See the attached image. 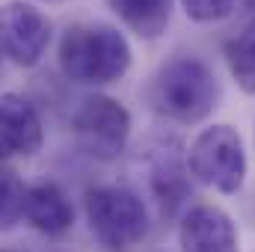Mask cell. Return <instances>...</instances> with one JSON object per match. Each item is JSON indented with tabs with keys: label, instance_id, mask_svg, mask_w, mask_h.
<instances>
[{
	"label": "cell",
	"instance_id": "obj_5",
	"mask_svg": "<svg viewBox=\"0 0 255 252\" xmlns=\"http://www.w3.org/2000/svg\"><path fill=\"white\" fill-rule=\"evenodd\" d=\"M74 133L86 154L98 160H113L128 145L130 113L107 95H92L74 113Z\"/></svg>",
	"mask_w": 255,
	"mask_h": 252
},
{
	"label": "cell",
	"instance_id": "obj_3",
	"mask_svg": "<svg viewBox=\"0 0 255 252\" xmlns=\"http://www.w3.org/2000/svg\"><path fill=\"white\" fill-rule=\"evenodd\" d=\"M92 235L113 252L136 247L148 235V208L139 193L119 184H98L86 193Z\"/></svg>",
	"mask_w": 255,
	"mask_h": 252
},
{
	"label": "cell",
	"instance_id": "obj_11",
	"mask_svg": "<svg viewBox=\"0 0 255 252\" xmlns=\"http://www.w3.org/2000/svg\"><path fill=\"white\" fill-rule=\"evenodd\" d=\"M139 39H157L172 15V0H107Z\"/></svg>",
	"mask_w": 255,
	"mask_h": 252
},
{
	"label": "cell",
	"instance_id": "obj_10",
	"mask_svg": "<svg viewBox=\"0 0 255 252\" xmlns=\"http://www.w3.org/2000/svg\"><path fill=\"white\" fill-rule=\"evenodd\" d=\"M24 217L42 235H63L74 223V208L54 181H39L24 196Z\"/></svg>",
	"mask_w": 255,
	"mask_h": 252
},
{
	"label": "cell",
	"instance_id": "obj_1",
	"mask_svg": "<svg viewBox=\"0 0 255 252\" xmlns=\"http://www.w3.org/2000/svg\"><path fill=\"white\" fill-rule=\"evenodd\" d=\"M60 65L77 83H113L130 68V45L116 27L77 24L60 42Z\"/></svg>",
	"mask_w": 255,
	"mask_h": 252
},
{
	"label": "cell",
	"instance_id": "obj_6",
	"mask_svg": "<svg viewBox=\"0 0 255 252\" xmlns=\"http://www.w3.org/2000/svg\"><path fill=\"white\" fill-rule=\"evenodd\" d=\"M142 175L148 193L157 205V214L163 220L175 217L184 199L190 196V181H187V160L181 154L178 139H154L142 151Z\"/></svg>",
	"mask_w": 255,
	"mask_h": 252
},
{
	"label": "cell",
	"instance_id": "obj_12",
	"mask_svg": "<svg viewBox=\"0 0 255 252\" xmlns=\"http://www.w3.org/2000/svg\"><path fill=\"white\" fill-rule=\"evenodd\" d=\"M226 63L238 86L255 95V21L226 45Z\"/></svg>",
	"mask_w": 255,
	"mask_h": 252
},
{
	"label": "cell",
	"instance_id": "obj_2",
	"mask_svg": "<svg viewBox=\"0 0 255 252\" xmlns=\"http://www.w3.org/2000/svg\"><path fill=\"white\" fill-rule=\"evenodd\" d=\"M151 101L163 116L193 125V122H202L205 116H211V110L217 107L220 83L202 60L178 57V60H169L157 71Z\"/></svg>",
	"mask_w": 255,
	"mask_h": 252
},
{
	"label": "cell",
	"instance_id": "obj_14",
	"mask_svg": "<svg viewBox=\"0 0 255 252\" xmlns=\"http://www.w3.org/2000/svg\"><path fill=\"white\" fill-rule=\"evenodd\" d=\"M187 18L199 21V24H211V21H220L232 12L235 0H181Z\"/></svg>",
	"mask_w": 255,
	"mask_h": 252
},
{
	"label": "cell",
	"instance_id": "obj_15",
	"mask_svg": "<svg viewBox=\"0 0 255 252\" xmlns=\"http://www.w3.org/2000/svg\"><path fill=\"white\" fill-rule=\"evenodd\" d=\"M241 3H244V6H247L250 12H255V0H241Z\"/></svg>",
	"mask_w": 255,
	"mask_h": 252
},
{
	"label": "cell",
	"instance_id": "obj_7",
	"mask_svg": "<svg viewBox=\"0 0 255 252\" xmlns=\"http://www.w3.org/2000/svg\"><path fill=\"white\" fill-rule=\"evenodd\" d=\"M51 39L48 18L21 0L0 6V51L18 65H36Z\"/></svg>",
	"mask_w": 255,
	"mask_h": 252
},
{
	"label": "cell",
	"instance_id": "obj_9",
	"mask_svg": "<svg viewBox=\"0 0 255 252\" xmlns=\"http://www.w3.org/2000/svg\"><path fill=\"white\" fill-rule=\"evenodd\" d=\"M42 145V119L36 107L15 95H0V160L15 154H36Z\"/></svg>",
	"mask_w": 255,
	"mask_h": 252
},
{
	"label": "cell",
	"instance_id": "obj_13",
	"mask_svg": "<svg viewBox=\"0 0 255 252\" xmlns=\"http://www.w3.org/2000/svg\"><path fill=\"white\" fill-rule=\"evenodd\" d=\"M24 196L27 187L21 184V178L0 166V232H9L15 229V223L24 217Z\"/></svg>",
	"mask_w": 255,
	"mask_h": 252
},
{
	"label": "cell",
	"instance_id": "obj_8",
	"mask_svg": "<svg viewBox=\"0 0 255 252\" xmlns=\"http://www.w3.org/2000/svg\"><path fill=\"white\" fill-rule=\"evenodd\" d=\"M181 252H238L241 238L232 217L217 205H196L178 229Z\"/></svg>",
	"mask_w": 255,
	"mask_h": 252
},
{
	"label": "cell",
	"instance_id": "obj_4",
	"mask_svg": "<svg viewBox=\"0 0 255 252\" xmlns=\"http://www.w3.org/2000/svg\"><path fill=\"white\" fill-rule=\"evenodd\" d=\"M187 172L199 184L220 193H238L247 181V151L235 127H205L187 151Z\"/></svg>",
	"mask_w": 255,
	"mask_h": 252
},
{
	"label": "cell",
	"instance_id": "obj_16",
	"mask_svg": "<svg viewBox=\"0 0 255 252\" xmlns=\"http://www.w3.org/2000/svg\"><path fill=\"white\" fill-rule=\"evenodd\" d=\"M0 252H9V250H0Z\"/></svg>",
	"mask_w": 255,
	"mask_h": 252
}]
</instances>
